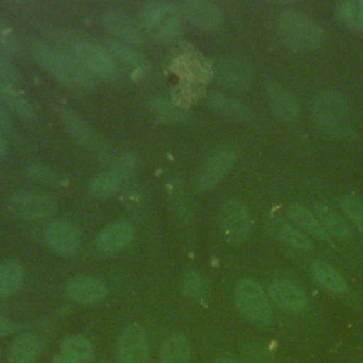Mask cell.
<instances>
[{
    "label": "cell",
    "instance_id": "obj_19",
    "mask_svg": "<svg viewBox=\"0 0 363 363\" xmlns=\"http://www.w3.org/2000/svg\"><path fill=\"white\" fill-rule=\"evenodd\" d=\"M208 108L217 115L228 119L241 122H250L254 119V112L248 105L225 94H211L208 98Z\"/></svg>",
    "mask_w": 363,
    "mask_h": 363
},
{
    "label": "cell",
    "instance_id": "obj_32",
    "mask_svg": "<svg viewBox=\"0 0 363 363\" xmlns=\"http://www.w3.org/2000/svg\"><path fill=\"white\" fill-rule=\"evenodd\" d=\"M180 289L184 296L194 301H201L210 294L208 281L197 271H189L183 275L180 281Z\"/></svg>",
    "mask_w": 363,
    "mask_h": 363
},
{
    "label": "cell",
    "instance_id": "obj_30",
    "mask_svg": "<svg viewBox=\"0 0 363 363\" xmlns=\"http://www.w3.org/2000/svg\"><path fill=\"white\" fill-rule=\"evenodd\" d=\"M150 108L157 116H160L164 121L173 122V123L187 125L193 119L191 113L187 109L176 105L174 102L163 99V98H153L150 101Z\"/></svg>",
    "mask_w": 363,
    "mask_h": 363
},
{
    "label": "cell",
    "instance_id": "obj_31",
    "mask_svg": "<svg viewBox=\"0 0 363 363\" xmlns=\"http://www.w3.org/2000/svg\"><path fill=\"white\" fill-rule=\"evenodd\" d=\"M26 173L33 180L38 182L41 184H47V186L60 187V186H65L68 183V177L62 172H60L58 169H54L48 164H44V163L27 164Z\"/></svg>",
    "mask_w": 363,
    "mask_h": 363
},
{
    "label": "cell",
    "instance_id": "obj_15",
    "mask_svg": "<svg viewBox=\"0 0 363 363\" xmlns=\"http://www.w3.org/2000/svg\"><path fill=\"white\" fill-rule=\"evenodd\" d=\"M179 9L182 16L196 27L214 30L221 24L223 16L220 9L208 0H184Z\"/></svg>",
    "mask_w": 363,
    "mask_h": 363
},
{
    "label": "cell",
    "instance_id": "obj_11",
    "mask_svg": "<svg viewBox=\"0 0 363 363\" xmlns=\"http://www.w3.org/2000/svg\"><path fill=\"white\" fill-rule=\"evenodd\" d=\"M44 238L51 251L60 255H69L78 251L81 245V233L69 221L55 220L44 231Z\"/></svg>",
    "mask_w": 363,
    "mask_h": 363
},
{
    "label": "cell",
    "instance_id": "obj_33",
    "mask_svg": "<svg viewBox=\"0 0 363 363\" xmlns=\"http://www.w3.org/2000/svg\"><path fill=\"white\" fill-rule=\"evenodd\" d=\"M121 186V177L113 172H104L94 177L88 186L89 193L99 199H106L113 196Z\"/></svg>",
    "mask_w": 363,
    "mask_h": 363
},
{
    "label": "cell",
    "instance_id": "obj_46",
    "mask_svg": "<svg viewBox=\"0 0 363 363\" xmlns=\"http://www.w3.org/2000/svg\"><path fill=\"white\" fill-rule=\"evenodd\" d=\"M0 357H1V352H0Z\"/></svg>",
    "mask_w": 363,
    "mask_h": 363
},
{
    "label": "cell",
    "instance_id": "obj_13",
    "mask_svg": "<svg viewBox=\"0 0 363 363\" xmlns=\"http://www.w3.org/2000/svg\"><path fill=\"white\" fill-rule=\"evenodd\" d=\"M101 24L106 31L122 40L125 44L139 45L145 43V33L142 27L129 16L118 11H106L101 17Z\"/></svg>",
    "mask_w": 363,
    "mask_h": 363
},
{
    "label": "cell",
    "instance_id": "obj_7",
    "mask_svg": "<svg viewBox=\"0 0 363 363\" xmlns=\"http://www.w3.org/2000/svg\"><path fill=\"white\" fill-rule=\"evenodd\" d=\"M218 225L224 240L235 247L245 242L250 228L251 217L247 207L238 200H227L218 211Z\"/></svg>",
    "mask_w": 363,
    "mask_h": 363
},
{
    "label": "cell",
    "instance_id": "obj_21",
    "mask_svg": "<svg viewBox=\"0 0 363 363\" xmlns=\"http://www.w3.org/2000/svg\"><path fill=\"white\" fill-rule=\"evenodd\" d=\"M268 228H269V231L272 233V235L275 238H278L279 241H282V242H285V244H288V245H291L296 250L308 251L312 247L306 234L301 228L295 227L294 224H291L286 220L272 218L268 223Z\"/></svg>",
    "mask_w": 363,
    "mask_h": 363
},
{
    "label": "cell",
    "instance_id": "obj_44",
    "mask_svg": "<svg viewBox=\"0 0 363 363\" xmlns=\"http://www.w3.org/2000/svg\"><path fill=\"white\" fill-rule=\"evenodd\" d=\"M214 363H238V362L234 359H230V357H220Z\"/></svg>",
    "mask_w": 363,
    "mask_h": 363
},
{
    "label": "cell",
    "instance_id": "obj_23",
    "mask_svg": "<svg viewBox=\"0 0 363 363\" xmlns=\"http://www.w3.org/2000/svg\"><path fill=\"white\" fill-rule=\"evenodd\" d=\"M315 216L316 218L319 220L320 225L323 227V230L336 237V238H349L350 237V228H349V224L346 223V220L332 207L329 206H325V204H318L315 206Z\"/></svg>",
    "mask_w": 363,
    "mask_h": 363
},
{
    "label": "cell",
    "instance_id": "obj_2",
    "mask_svg": "<svg viewBox=\"0 0 363 363\" xmlns=\"http://www.w3.org/2000/svg\"><path fill=\"white\" fill-rule=\"evenodd\" d=\"M312 113L318 128L330 138L343 139L352 132V118L347 102L342 95L328 91L316 96Z\"/></svg>",
    "mask_w": 363,
    "mask_h": 363
},
{
    "label": "cell",
    "instance_id": "obj_4",
    "mask_svg": "<svg viewBox=\"0 0 363 363\" xmlns=\"http://www.w3.org/2000/svg\"><path fill=\"white\" fill-rule=\"evenodd\" d=\"M234 301L238 313L250 323L265 326L271 320L269 299L262 286L248 278L240 279L235 285Z\"/></svg>",
    "mask_w": 363,
    "mask_h": 363
},
{
    "label": "cell",
    "instance_id": "obj_34",
    "mask_svg": "<svg viewBox=\"0 0 363 363\" xmlns=\"http://www.w3.org/2000/svg\"><path fill=\"white\" fill-rule=\"evenodd\" d=\"M61 352L79 360L81 363H86L92 357V345L86 337L74 335L64 339L61 343Z\"/></svg>",
    "mask_w": 363,
    "mask_h": 363
},
{
    "label": "cell",
    "instance_id": "obj_45",
    "mask_svg": "<svg viewBox=\"0 0 363 363\" xmlns=\"http://www.w3.org/2000/svg\"><path fill=\"white\" fill-rule=\"evenodd\" d=\"M98 363H105V362H98Z\"/></svg>",
    "mask_w": 363,
    "mask_h": 363
},
{
    "label": "cell",
    "instance_id": "obj_43",
    "mask_svg": "<svg viewBox=\"0 0 363 363\" xmlns=\"http://www.w3.org/2000/svg\"><path fill=\"white\" fill-rule=\"evenodd\" d=\"M6 153V143H4V139H3V135L0 132V159L4 156Z\"/></svg>",
    "mask_w": 363,
    "mask_h": 363
},
{
    "label": "cell",
    "instance_id": "obj_37",
    "mask_svg": "<svg viewBox=\"0 0 363 363\" xmlns=\"http://www.w3.org/2000/svg\"><path fill=\"white\" fill-rule=\"evenodd\" d=\"M340 207L352 223L363 233V199L349 194L343 196L340 199Z\"/></svg>",
    "mask_w": 363,
    "mask_h": 363
},
{
    "label": "cell",
    "instance_id": "obj_27",
    "mask_svg": "<svg viewBox=\"0 0 363 363\" xmlns=\"http://www.w3.org/2000/svg\"><path fill=\"white\" fill-rule=\"evenodd\" d=\"M190 343L184 335L169 336L160 349L159 363H189Z\"/></svg>",
    "mask_w": 363,
    "mask_h": 363
},
{
    "label": "cell",
    "instance_id": "obj_16",
    "mask_svg": "<svg viewBox=\"0 0 363 363\" xmlns=\"http://www.w3.org/2000/svg\"><path fill=\"white\" fill-rule=\"evenodd\" d=\"M265 91H267L268 105L274 116L285 122H289L298 118L299 104L295 95L286 86H284L277 81H268Z\"/></svg>",
    "mask_w": 363,
    "mask_h": 363
},
{
    "label": "cell",
    "instance_id": "obj_14",
    "mask_svg": "<svg viewBox=\"0 0 363 363\" xmlns=\"http://www.w3.org/2000/svg\"><path fill=\"white\" fill-rule=\"evenodd\" d=\"M106 285L99 278L91 275L72 277L65 284V295L79 303L91 305L102 301L106 296Z\"/></svg>",
    "mask_w": 363,
    "mask_h": 363
},
{
    "label": "cell",
    "instance_id": "obj_38",
    "mask_svg": "<svg viewBox=\"0 0 363 363\" xmlns=\"http://www.w3.org/2000/svg\"><path fill=\"white\" fill-rule=\"evenodd\" d=\"M18 40L14 35L13 30L4 20L0 18V51L11 57L18 51Z\"/></svg>",
    "mask_w": 363,
    "mask_h": 363
},
{
    "label": "cell",
    "instance_id": "obj_35",
    "mask_svg": "<svg viewBox=\"0 0 363 363\" xmlns=\"http://www.w3.org/2000/svg\"><path fill=\"white\" fill-rule=\"evenodd\" d=\"M337 14L346 26L363 28V0H346L340 3Z\"/></svg>",
    "mask_w": 363,
    "mask_h": 363
},
{
    "label": "cell",
    "instance_id": "obj_25",
    "mask_svg": "<svg viewBox=\"0 0 363 363\" xmlns=\"http://www.w3.org/2000/svg\"><path fill=\"white\" fill-rule=\"evenodd\" d=\"M38 353V340L31 333H21L13 339L9 349L10 363H34Z\"/></svg>",
    "mask_w": 363,
    "mask_h": 363
},
{
    "label": "cell",
    "instance_id": "obj_41",
    "mask_svg": "<svg viewBox=\"0 0 363 363\" xmlns=\"http://www.w3.org/2000/svg\"><path fill=\"white\" fill-rule=\"evenodd\" d=\"M10 126H11V118L6 111V108L0 104V128L10 129Z\"/></svg>",
    "mask_w": 363,
    "mask_h": 363
},
{
    "label": "cell",
    "instance_id": "obj_42",
    "mask_svg": "<svg viewBox=\"0 0 363 363\" xmlns=\"http://www.w3.org/2000/svg\"><path fill=\"white\" fill-rule=\"evenodd\" d=\"M52 363H81V362L77 360V359H74V357H71V356H68V354H65V353H62V352H60V353L54 357Z\"/></svg>",
    "mask_w": 363,
    "mask_h": 363
},
{
    "label": "cell",
    "instance_id": "obj_20",
    "mask_svg": "<svg viewBox=\"0 0 363 363\" xmlns=\"http://www.w3.org/2000/svg\"><path fill=\"white\" fill-rule=\"evenodd\" d=\"M176 11H179V7L172 1L150 0L140 9L142 26L152 34Z\"/></svg>",
    "mask_w": 363,
    "mask_h": 363
},
{
    "label": "cell",
    "instance_id": "obj_1",
    "mask_svg": "<svg viewBox=\"0 0 363 363\" xmlns=\"http://www.w3.org/2000/svg\"><path fill=\"white\" fill-rule=\"evenodd\" d=\"M31 54L34 60L50 75H52L57 81H60L65 86L72 89H84V91L92 89L95 86L94 77L89 75L75 58L44 43H34L31 45Z\"/></svg>",
    "mask_w": 363,
    "mask_h": 363
},
{
    "label": "cell",
    "instance_id": "obj_24",
    "mask_svg": "<svg viewBox=\"0 0 363 363\" xmlns=\"http://www.w3.org/2000/svg\"><path fill=\"white\" fill-rule=\"evenodd\" d=\"M288 216L298 225V228L309 233L312 237H315L320 241H329L330 240L329 234L323 230V227L320 225L316 216L311 210H308L306 207H303L301 204H292L288 208Z\"/></svg>",
    "mask_w": 363,
    "mask_h": 363
},
{
    "label": "cell",
    "instance_id": "obj_28",
    "mask_svg": "<svg viewBox=\"0 0 363 363\" xmlns=\"http://www.w3.org/2000/svg\"><path fill=\"white\" fill-rule=\"evenodd\" d=\"M24 268L17 259L0 264V296L13 295L23 284Z\"/></svg>",
    "mask_w": 363,
    "mask_h": 363
},
{
    "label": "cell",
    "instance_id": "obj_26",
    "mask_svg": "<svg viewBox=\"0 0 363 363\" xmlns=\"http://www.w3.org/2000/svg\"><path fill=\"white\" fill-rule=\"evenodd\" d=\"M311 274L318 284L335 294H343L347 291L343 277L329 264L323 261H315L311 267Z\"/></svg>",
    "mask_w": 363,
    "mask_h": 363
},
{
    "label": "cell",
    "instance_id": "obj_8",
    "mask_svg": "<svg viewBox=\"0 0 363 363\" xmlns=\"http://www.w3.org/2000/svg\"><path fill=\"white\" fill-rule=\"evenodd\" d=\"M7 206L16 216L26 220H45L58 211V203L54 197L35 191L14 193Z\"/></svg>",
    "mask_w": 363,
    "mask_h": 363
},
{
    "label": "cell",
    "instance_id": "obj_29",
    "mask_svg": "<svg viewBox=\"0 0 363 363\" xmlns=\"http://www.w3.org/2000/svg\"><path fill=\"white\" fill-rule=\"evenodd\" d=\"M0 96L4 105L9 106L11 112H14L21 119H31L34 111L30 102L24 98L18 86L14 85H0Z\"/></svg>",
    "mask_w": 363,
    "mask_h": 363
},
{
    "label": "cell",
    "instance_id": "obj_36",
    "mask_svg": "<svg viewBox=\"0 0 363 363\" xmlns=\"http://www.w3.org/2000/svg\"><path fill=\"white\" fill-rule=\"evenodd\" d=\"M184 30V23H183V17L179 11H176L174 14H172L155 33H152L153 38L160 40V41H169L173 40L176 37H179Z\"/></svg>",
    "mask_w": 363,
    "mask_h": 363
},
{
    "label": "cell",
    "instance_id": "obj_39",
    "mask_svg": "<svg viewBox=\"0 0 363 363\" xmlns=\"http://www.w3.org/2000/svg\"><path fill=\"white\" fill-rule=\"evenodd\" d=\"M0 85H20V74L10 61V57L0 51Z\"/></svg>",
    "mask_w": 363,
    "mask_h": 363
},
{
    "label": "cell",
    "instance_id": "obj_12",
    "mask_svg": "<svg viewBox=\"0 0 363 363\" xmlns=\"http://www.w3.org/2000/svg\"><path fill=\"white\" fill-rule=\"evenodd\" d=\"M234 164H235V153L233 150L224 149L211 155L200 172V176L197 180L199 190L207 191L214 189L217 184H220V182L233 169Z\"/></svg>",
    "mask_w": 363,
    "mask_h": 363
},
{
    "label": "cell",
    "instance_id": "obj_9",
    "mask_svg": "<svg viewBox=\"0 0 363 363\" xmlns=\"http://www.w3.org/2000/svg\"><path fill=\"white\" fill-rule=\"evenodd\" d=\"M116 352L119 363H147L149 339L146 330L138 323L126 326L118 337Z\"/></svg>",
    "mask_w": 363,
    "mask_h": 363
},
{
    "label": "cell",
    "instance_id": "obj_5",
    "mask_svg": "<svg viewBox=\"0 0 363 363\" xmlns=\"http://www.w3.org/2000/svg\"><path fill=\"white\" fill-rule=\"evenodd\" d=\"M74 58L92 77L111 79L118 72V64L111 52L104 47L89 40H78L72 47Z\"/></svg>",
    "mask_w": 363,
    "mask_h": 363
},
{
    "label": "cell",
    "instance_id": "obj_6",
    "mask_svg": "<svg viewBox=\"0 0 363 363\" xmlns=\"http://www.w3.org/2000/svg\"><path fill=\"white\" fill-rule=\"evenodd\" d=\"M213 77L224 88L240 92L251 89L255 82L252 65L238 55H227L217 60L213 65Z\"/></svg>",
    "mask_w": 363,
    "mask_h": 363
},
{
    "label": "cell",
    "instance_id": "obj_40",
    "mask_svg": "<svg viewBox=\"0 0 363 363\" xmlns=\"http://www.w3.org/2000/svg\"><path fill=\"white\" fill-rule=\"evenodd\" d=\"M14 328H16V323L10 318L0 315V337L10 335L14 330Z\"/></svg>",
    "mask_w": 363,
    "mask_h": 363
},
{
    "label": "cell",
    "instance_id": "obj_10",
    "mask_svg": "<svg viewBox=\"0 0 363 363\" xmlns=\"http://www.w3.org/2000/svg\"><path fill=\"white\" fill-rule=\"evenodd\" d=\"M61 122L69 136L85 150L102 155L106 150L105 140L77 112L64 109L60 112Z\"/></svg>",
    "mask_w": 363,
    "mask_h": 363
},
{
    "label": "cell",
    "instance_id": "obj_17",
    "mask_svg": "<svg viewBox=\"0 0 363 363\" xmlns=\"http://www.w3.org/2000/svg\"><path fill=\"white\" fill-rule=\"evenodd\" d=\"M269 295L281 309L288 312H299L306 305L303 291L295 282L285 278L271 281Z\"/></svg>",
    "mask_w": 363,
    "mask_h": 363
},
{
    "label": "cell",
    "instance_id": "obj_3",
    "mask_svg": "<svg viewBox=\"0 0 363 363\" xmlns=\"http://www.w3.org/2000/svg\"><path fill=\"white\" fill-rule=\"evenodd\" d=\"M277 28L286 47L299 51H312L325 43L322 27L301 13H285L279 16Z\"/></svg>",
    "mask_w": 363,
    "mask_h": 363
},
{
    "label": "cell",
    "instance_id": "obj_18",
    "mask_svg": "<svg viewBox=\"0 0 363 363\" xmlns=\"http://www.w3.org/2000/svg\"><path fill=\"white\" fill-rule=\"evenodd\" d=\"M133 237L135 228L129 221H115L101 230L96 245L104 252H116L128 247Z\"/></svg>",
    "mask_w": 363,
    "mask_h": 363
},
{
    "label": "cell",
    "instance_id": "obj_22",
    "mask_svg": "<svg viewBox=\"0 0 363 363\" xmlns=\"http://www.w3.org/2000/svg\"><path fill=\"white\" fill-rule=\"evenodd\" d=\"M104 47L111 52V55L115 60L122 61L123 64L132 67L133 69L147 71L150 67V61L147 60V57L145 54L139 52L129 44H125L119 40H106Z\"/></svg>",
    "mask_w": 363,
    "mask_h": 363
}]
</instances>
